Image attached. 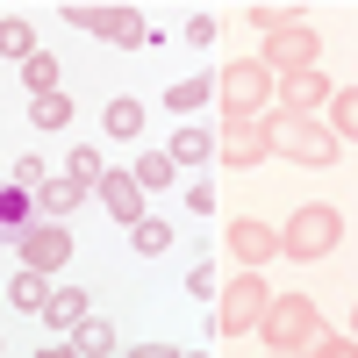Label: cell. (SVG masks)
<instances>
[{"label": "cell", "instance_id": "6da1fadb", "mask_svg": "<svg viewBox=\"0 0 358 358\" xmlns=\"http://www.w3.org/2000/svg\"><path fill=\"white\" fill-rule=\"evenodd\" d=\"M265 136H273V158H294V165H308V172H322V165H337L344 158V143L330 136V122L322 115H265Z\"/></svg>", "mask_w": 358, "mask_h": 358}, {"label": "cell", "instance_id": "7a4b0ae2", "mask_svg": "<svg viewBox=\"0 0 358 358\" xmlns=\"http://www.w3.org/2000/svg\"><path fill=\"white\" fill-rule=\"evenodd\" d=\"M215 101H222V122H265L273 115V72L258 57H229L215 72Z\"/></svg>", "mask_w": 358, "mask_h": 358}, {"label": "cell", "instance_id": "3957f363", "mask_svg": "<svg viewBox=\"0 0 358 358\" xmlns=\"http://www.w3.org/2000/svg\"><path fill=\"white\" fill-rule=\"evenodd\" d=\"M330 251H344V208L301 201V208L280 222V258H330Z\"/></svg>", "mask_w": 358, "mask_h": 358}, {"label": "cell", "instance_id": "277c9868", "mask_svg": "<svg viewBox=\"0 0 358 358\" xmlns=\"http://www.w3.org/2000/svg\"><path fill=\"white\" fill-rule=\"evenodd\" d=\"M258 337H265L273 358H301V351L322 337V315H315L308 294H273V308L258 315Z\"/></svg>", "mask_w": 358, "mask_h": 358}, {"label": "cell", "instance_id": "5b68a950", "mask_svg": "<svg viewBox=\"0 0 358 358\" xmlns=\"http://www.w3.org/2000/svg\"><path fill=\"white\" fill-rule=\"evenodd\" d=\"M273 308V287H265V273H236L229 280V294H215V337H244V330H258V315Z\"/></svg>", "mask_w": 358, "mask_h": 358}, {"label": "cell", "instance_id": "8992f818", "mask_svg": "<svg viewBox=\"0 0 358 358\" xmlns=\"http://www.w3.org/2000/svg\"><path fill=\"white\" fill-rule=\"evenodd\" d=\"M315 29L308 22H294V29H273V36H265V50H258V65L273 72V79H287V72H315Z\"/></svg>", "mask_w": 358, "mask_h": 358}, {"label": "cell", "instance_id": "52a82bcc", "mask_svg": "<svg viewBox=\"0 0 358 358\" xmlns=\"http://www.w3.org/2000/svg\"><path fill=\"white\" fill-rule=\"evenodd\" d=\"M15 251H22V273H43V280H50L79 244H72V229H65V222H29V229L15 236Z\"/></svg>", "mask_w": 358, "mask_h": 358}, {"label": "cell", "instance_id": "ba28073f", "mask_svg": "<svg viewBox=\"0 0 358 358\" xmlns=\"http://www.w3.org/2000/svg\"><path fill=\"white\" fill-rule=\"evenodd\" d=\"M222 251H229L236 265H244V273H265V265L280 258V229H273V222H258V215H229Z\"/></svg>", "mask_w": 358, "mask_h": 358}, {"label": "cell", "instance_id": "9c48e42d", "mask_svg": "<svg viewBox=\"0 0 358 358\" xmlns=\"http://www.w3.org/2000/svg\"><path fill=\"white\" fill-rule=\"evenodd\" d=\"M215 158L229 172H251V165L273 158V136H265V122H222L215 129Z\"/></svg>", "mask_w": 358, "mask_h": 358}, {"label": "cell", "instance_id": "30bf717a", "mask_svg": "<svg viewBox=\"0 0 358 358\" xmlns=\"http://www.w3.org/2000/svg\"><path fill=\"white\" fill-rule=\"evenodd\" d=\"M65 22L94 29L108 43H143V8H65Z\"/></svg>", "mask_w": 358, "mask_h": 358}, {"label": "cell", "instance_id": "8fae6325", "mask_svg": "<svg viewBox=\"0 0 358 358\" xmlns=\"http://www.w3.org/2000/svg\"><path fill=\"white\" fill-rule=\"evenodd\" d=\"M273 94H280V115H322L337 86L322 72H287V79H273Z\"/></svg>", "mask_w": 358, "mask_h": 358}, {"label": "cell", "instance_id": "7c38bea8", "mask_svg": "<svg viewBox=\"0 0 358 358\" xmlns=\"http://www.w3.org/2000/svg\"><path fill=\"white\" fill-rule=\"evenodd\" d=\"M94 201L108 208V222H115V229H136V222H143V187H136L129 172H101Z\"/></svg>", "mask_w": 358, "mask_h": 358}, {"label": "cell", "instance_id": "4fadbf2b", "mask_svg": "<svg viewBox=\"0 0 358 358\" xmlns=\"http://www.w3.org/2000/svg\"><path fill=\"white\" fill-rule=\"evenodd\" d=\"M165 158H172V172H201L208 158H215V129H201V122H187V129H172V143H165Z\"/></svg>", "mask_w": 358, "mask_h": 358}, {"label": "cell", "instance_id": "5bb4252c", "mask_svg": "<svg viewBox=\"0 0 358 358\" xmlns=\"http://www.w3.org/2000/svg\"><path fill=\"white\" fill-rule=\"evenodd\" d=\"M29 222H43L36 215V194H22V187H0V244H15V236Z\"/></svg>", "mask_w": 358, "mask_h": 358}, {"label": "cell", "instance_id": "9a60e30c", "mask_svg": "<svg viewBox=\"0 0 358 358\" xmlns=\"http://www.w3.org/2000/svg\"><path fill=\"white\" fill-rule=\"evenodd\" d=\"M29 129H36V136H65L72 129V94H65V86L43 94V101H29Z\"/></svg>", "mask_w": 358, "mask_h": 358}, {"label": "cell", "instance_id": "2e32d148", "mask_svg": "<svg viewBox=\"0 0 358 358\" xmlns=\"http://www.w3.org/2000/svg\"><path fill=\"white\" fill-rule=\"evenodd\" d=\"M86 315H94V301H86L79 287H50V301H43V322H50V330H79Z\"/></svg>", "mask_w": 358, "mask_h": 358}, {"label": "cell", "instance_id": "e0dca14e", "mask_svg": "<svg viewBox=\"0 0 358 358\" xmlns=\"http://www.w3.org/2000/svg\"><path fill=\"white\" fill-rule=\"evenodd\" d=\"M79 201H86V187H72V179L57 172V179H43V187H36V215H43V222H65Z\"/></svg>", "mask_w": 358, "mask_h": 358}, {"label": "cell", "instance_id": "ac0fdd59", "mask_svg": "<svg viewBox=\"0 0 358 358\" xmlns=\"http://www.w3.org/2000/svg\"><path fill=\"white\" fill-rule=\"evenodd\" d=\"M43 43H36V22L29 15H0V57H15V65H29Z\"/></svg>", "mask_w": 358, "mask_h": 358}, {"label": "cell", "instance_id": "d6986e66", "mask_svg": "<svg viewBox=\"0 0 358 358\" xmlns=\"http://www.w3.org/2000/svg\"><path fill=\"white\" fill-rule=\"evenodd\" d=\"M208 101H215V72H201V79H172V86H165V108H172V115H201Z\"/></svg>", "mask_w": 358, "mask_h": 358}, {"label": "cell", "instance_id": "ffe728a7", "mask_svg": "<svg viewBox=\"0 0 358 358\" xmlns=\"http://www.w3.org/2000/svg\"><path fill=\"white\" fill-rule=\"evenodd\" d=\"M101 129L122 143V136H143V101H129V94H115L108 108H101Z\"/></svg>", "mask_w": 358, "mask_h": 358}, {"label": "cell", "instance_id": "44dd1931", "mask_svg": "<svg viewBox=\"0 0 358 358\" xmlns=\"http://www.w3.org/2000/svg\"><path fill=\"white\" fill-rule=\"evenodd\" d=\"M65 344H72L79 358H108V351H115V322H108V315H86V322H79V330H72Z\"/></svg>", "mask_w": 358, "mask_h": 358}, {"label": "cell", "instance_id": "7402d4cb", "mask_svg": "<svg viewBox=\"0 0 358 358\" xmlns=\"http://www.w3.org/2000/svg\"><path fill=\"white\" fill-rule=\"evenodd\" d=\"M322 122H330V136H337V143H358V86H337Z\"/></svg>", "mask_w": 358, "mask_h": 358}, {"label": "cell", "instance_id": "603a6c76", "mask_svg": "<svg viewBox=\"0 0 358 358\" xmlns=\"http://www.w3.org/2000/svg\"><path fill=\"white\" fill-rule=\"evenodd\" d=\"M57 79H65V72H57V57H50V50H36V57H29V65H22V86H29V101L57 94Z\"/></svg>", "mask_w": 358, "mask_h": 358}, {"label": "cell", "instance_id": "cb8c5ba5", "mask_svg": "<svg viewBox=\"0 0 358 358\" xmlns=\"http://www.w3.org/2000/svg\"><path fill=\"white\" fill-rule=\"evenodd\" d=\"M129 244H136L143 258H165V251H172V222H165V215H143V222L129 229Z\"/></svg>", "mask_w": 358, "mask_h": 358}, {"label": "cell", "instance_id": "d4e9b609", "mask_svg": "<svg viewBox=\"0 0 358 358\" xmlns=\"http://www.w3.org/2000/svg\"><path fill=\"white\" fill-rule=\"evenodd\" d=\"M101 172H108V165H101V151H94V143H79V151L65 158V179H72V187H86V194L101 187Z\"/></svg>", "mask_w": 358, "mask_h": 358}, {"label": "cell", "instance_id": "484cf974", "mask_svg": "<svg viewBox=\"0 0 358 358\" xmlns=\"http://www.w3.org/2000/svg\"><path fill=\"white\" fill-rule=\"evenodd\" d=\"M8 301H15V308H29V315H43V301H50L43 273H15V280H8Z\"/></svg>", "mask_w": 358, "mask_h": 358}, {"label": "cell", "instance_id": "4316f807", "mask_svg": "<svg viewBox=\"0 0 358 358\" xmlns=\"http://www.w3.org/2000/svg\"><path fill=\"white\" fill-rule=\"evenodd\" d=\"M129 179H136V187H143V194H158V187H172V158H165V151H143Z\"/></svg>", "mask_w": 358, "mask_h": 358}, {"label": "cell", "instance_id": "83f0119b", "mask_svg": "<svg viewBox=\"0 0 358 358\" xmlns=\"http://www.w3.org/2000/svg\"><path fill=\"white\" fill-rule=\"evenodd\" d=\"M187 294H194V301H215V294H222L215 287V258H194L187 265Z\"/></svg>", "mask_w": 358, "mask_h": 358}, {"label": "cell", "instance_id": "f1b7e54d", "mask_svg": "<svg viewBox=\"0 0 358 358\" xmlns=\"http://www.w3.org/2000/svg\"><path fill=\"white\" fill-rule=\"evenodd\" d=\"M244 22L273 36V29H294V22H301V8H244Z\"/></svg>", "mask_w": 358, "mask_h": 358}, {"label": "cell", "instance_id": "f546056e", "mask_svg": "<svg viewBox=\"0 0 358 358\" xmlns=\"http://www.w3.org/2000/svg\"><path fill=\"white\" fill-rule=\"evenodd\" d=\"M301 358H358V337H337V330H322Z\"/></svg>", "mask_w": 358, "mask_h": 358}, {"label": "cell", "instance_id": "4dcf8cb0", "mask_svg": "<svg viewBox=\"0 0 358 358\" xmlns=\"http://www.w3.org/2000/svg\"><path fill=\"white\" fill-rule=\"evenodd\" d=\"M43 179H50V172H43V158H15V165H8V187H22V194H36Z\"/></svg>", "mask_w": 358, "mask_h": 358}, {"label": "cell", "instance_id": "1f68e13d", "mask_svg": "<svg viewBox=\"0 0 358 358\" xmlns=\"http://www.w3.org/2000/svg\"><path fill=\"white\" fill-rule=\"evenodd\" d=\"M215 36H222V15H187V43L194 50H208Z\"/></svg>", "mask_w": 358, "mask_h": 358}, {"label": "cell", "instance_id": "d6a6232c", "mask_svg": "<svg viewBox=\"0 0 358 358\" xmlns=\"http://www.w3.org/2000/svg\"><path fill=\"white\" fill-rule=\"evenodd\" d=\"M187 215H215V187H208V179L187 187Z\"/></svg>", "mask_w": 358, "mask_h": 358}, {"label": "cell", "instance_id": "836d02e7", "mask_svg": "<svg viewBox=\"0 0 358 358\" xmlns=\"http://www.w3.org/2000/svg\"><path fill=\"white\" fill-rule=\"evenodd\" d=\"M129 358H179V351H172V344H136Z\"/></svg>", "mask_w": 358, "mask_h": 358}, {"label": "cell", "instance_id": "e575fe53", "mask_svg": "<svg viewBox=\"0 0 358 358\" xmlns=\"http://www.w3.org/2000/svg\"><path fill=\"white\" fill-rule=\"evenodd\" d=\"M36 358H79V351H72V344H65V337H57V344H43V351H36Z\"/></svg>", "mask_w": 358, "mask_h": 358}, {"label": "cell", "instance_id": "d590c367", "mask_svg": "<svg viewBox=\"0 0 358 358\" xmlns=\"http://www.w3.org/2000/svg\"><path fill=\"white\" fill-rule=\"evenodd\" d=\"M179 358H208V351H179Z\"/></svg>", "mask_w": 358, "mask_h": 358}, {"label": "cell", "instance_id": "8d00e7d4", "mask_svg": "<svg viewBox=\"0 0 358 358\" xmlns=\"http://www.w3.org/2000/svg\"><path fill=\"white\" fill-rule=\"evenodd\" d=\"M351 337H358V308H351Z\"/></svg>", "mask_w": 358, "mask_h": 358}, {"label": "cell", "instance_id": "74e56055", "mask_svg": "<svg viewBox=\"0 0 358 358\" xmlns=\"http://www.w3.org/2000/svg\"><path fill=\"white\" fill-rule=\"evenodd\" d=\"M0 358H8V337H0Z\"/></svg>", "mask_w": 358, "mask_h": 358}, {"label": "cell", "instance_id": "f35d334b", "mask_svg": "<svg viewBox=\"0 0 358 358\" xmlns=\"http://www.w3.org/2000/svg\"><path fill=\"white\" fill-rule=\"evenodd\" d=\"M265 358H273V351H265Z\"/></svg>", "mask_w": 358, "mask_h": 358}]
</instances>
